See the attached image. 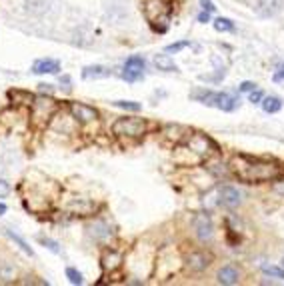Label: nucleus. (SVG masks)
I'll use <instances>...</instances> for the list:
<instances>
[{
  "label": "nucleus",
  "instance_id": "obj_25",
  "mask_svg": "<svg viewBox=\"0 0 284 286\" xmlns=\"http://www.w3.org/2000/svg\"><path fill=\"white\" fill-rule=\"evenodd\" d=\"M248 98H250V102H260V100L264 98V94H262L260 90L254 88V90H250V96H248Z\"/></svg>",
  "mask_w": 284,
  "mask_h": 286
},
{
  "label": "nucleus",
  "instance_id": "obj_5",
  "mask_svg": "<svg viewBox=\"0 0 284 286\" xmlns=\"http://www.w3.org/2000/svg\"><path fill=\"white\" fill-rule=\"evenodd\" d=\"M70 112H72V116L76 120H80V122H92V120L98 118V112L94 110L92 106L82 104V102H72L70 104Z\"/></svg>",
  "mask_w": 284,
  "mask_h": 286
},
{
  "label": "nucleus",
  "instance_id": "obj_10",
  "mask_svg": "<svg viewBox=\"0 0 284 286\" xmlns=\"http://www.w3.org/2000/svg\"><path fill=\"white\" fill-rule=\"evenodd\" d=\"M154 64H156L158 70H164V72H176L178 70V66L174 64V60L170 58L168 54H156L154 56Z\"/></svg>",
  "mask_w": 284,
  "mask_h": 286
},
{
  "label": "nucleus",
  "instance_id": "obj_13",
  "mask_svg": "<svg viewBox=\"0 0 284 286\" xmlns=\"http://www.w3.org/2000/svg\"><path fill=\"white\" fill-rule=\"evenodd\" d=\"M16 278H18V270L14 268L12 264H8V262L0 264V280L2 282H14Z\"/></svg>",
  "mask_w": 284,
  "mask_h": 286
},
{
  "label": "nucleus",
  "instance_id": "obj_18",
  "mask_svg": "<svg viewBox=\"0 0 284 286\" xmlns=\"http://www.w3.org/2000/svg\"><path fill=\"white\" fill-rule=\"evenodd\" d=\"M6 234H8V236H10V238H12V240L18 244V246H20V248H22V250H24L28 256H32V254H34V252H32V248H30V246L26 244V240H22L20 236H18V234H14V232H10V230H6Z\"/></svg>",
  "mask_w": 284,
  "mask_h": 286
},
{
  "label": "nucleus",
  "instance_id": "obj_3",
  "mask_svg": "<svg viewBox=\"0 0 284 286\" xmlns=\"http://www.w3.org/2000/svg\"><path fill=\"white\" fill-rule=\"evenodd\" d=\"M242 202V192L236 186H220L218 188V204L226 206V208H236Z\"/></svg>",
  "mask_w": 284,
  "mask_h": 286
},
{
  "label": "nucleus",
  "instance_id": "obj_27",
  "mask_svg": "<svg viewBox=\"0 0 284 286\" xmlns=\"http://www.w3.org/2000/svg\"><path fill=\"white\" fill-rule=\"evenodd\" d=\"M200 4H202V8L206 10V12H212L216 6L212 4V0H200Z\"/></svg>",
  "mask_w": 284,
  "mask_h": 286
},
{
  "label": "nucleus",
  "instance_id": "obj_29",
  "mask_svg": "<svg viewBox=\"0 0 284 286\" xmlns=\"http://www.w3.org/2000/svg\"><path fill=\"white\" fill-rule=\"evenodd\" d=\"M208 20H210V12L204 10V12L198 14V22H208Z\"/></svg>",
  "mask_w": 284,
  "mask_h": 286
},
{
  "label": "nucleus",
  "instance_id": "obj_12",
  "mask_svg": "<svg viewBox=\"0 0 284 286\" xmlns=\"http://www.w3.org/2000/svg\"><path fill=\"white\" fill-rule=\"evenodd\" d=\"M108 74H110L108 68L96 64V66H86L82 70V78H86V80H90V78H104V76H108Z\"/></svg>",
  "mask_w": 284,
  "mask_h": 286
},
{
  "label": "nucleus",
  "instance_id": "obj_1",
  "mask_svg": "<svg viewBox=\"0 0 284 286\" xmlns=\"http://www.w3.org/2000/svg\"><path fill=\"white\" fill-rule=\"evenodd\" d=\"M232 168L236 176L246 182H264V180H272L280 174V168L276 164L252 160L248 156H236L232 160Z\"/></svg>",
  "mask_w": 284,
  "mask_h": 286
},
{
  "label": "nucleus",
  "instance_id": "obj_30",
  "mask_svg": "<svg viewBox=\"0 0 284 286\" xmlns=\"http://www.w3.org/2000/svg\"><path fill=\"white\" fill-rule=\"evenodd\" d=\"M276 192H280V194H284V180H280V182H274V186H272Z\"/></svg>",
  "mask_w": 284,
  "mask_h": 286
},
{
  "label": "nucleus",
  "instance_id": "obj_20",
  "mask_svg": "<svg viewBox=\"0 0 284 286\" xmlns=\"http://www.w3.org/2000/svg\"><path fill=\"white\" fill-rule=\"evenodd\" d=\"M66 276H68L70 284H82V282H84L82 274H80L76 268H66Z\"/></svg>",
  "mask_w": 284,
  "mask_h": 286
},
{
  "label": "nucleus",
  "instance_id": "obj_14",
  "mask_svg": "<svg viewBox=\"0 0 284 286\" xmlns=\"http://www.w3.org/2000/svg\"><path fill=\"white\" fill-rule=\"evenodd\" d=\"M260 104H262L264 112H268V114H274V112H278L282 108V100L278 96H264Z\"/></svg>",
  "mask_w": 284,
  "mask_h": 286
},
{
  "label": "nucleus",
  "instance_id": "obj_4",
  "mask_svg": "<svg viewBox=\"0 0 284 286\" xmlns=\"http://www.w3.org/2000/svg\"><path fill=\"white\" fill-rule=\"evenodd\" d=\"M194 230H196V236L202 242L212 240V236H214V224H212L210 216H208V214H196L194 216Z\"/></svg>",
  "mask_w": 284,
  "mask_h": 286
},
{
  "label": "nucleus",
  "instance_id": "obj_21",
  "mask_svg": "<svg viewBox=\"0 0 284 286\" xmlns=\"http://www.w3.org/2000/svg\"><path fill=\"white\" fill-rule=\"evenodd\" d=\"M114 104H116L118 108L132 110V112H138V110H140V104H138V102H132V100H116Z\"/></svg>",
  "mask_w": 284,
  "mask_h": 286
},
{
  "label": "nucleus",
  "instance_id": "obj_8",
  "mask_svg": "<svg viewBox=\"0 0 284 286\" xmlns=\"http://www.w3.org/2000/svg\"><path fill=\"white\" fill-rule=\"evenodd\" d=\"M284 0H258L256 4V14L262 18H270L282 10Z\"/></svg>",
  "mask_w": 284,
  "mask_h": 286
},
{
  "label": "nucleus",
  "instance_id": "obj_15",
  "mask_svg": "<svg viewBox=\"0 0 284 286\" xmlns=\"http://www.w3.org/2000/svg\"><path fill=\"white\" fill-rule=\"evenodd\" d=\"M124 66H126V68H132V70H140V72H144L146 62H144L142 56H130V58L124 62Z\"/></svg>",
  "mask_w": 284,
  "mask_h": 286
},
{
  "label": "nucleus",
  "instance_id": "obj_28",
  "mask_svg": "<svg viewBox=\"0 0 284 286\" xmlns=\"http://www.w3.org/2000/svg\"><path fill=\"white\" fill-rule=\"evenodd\" d=\"M272 78H274L276 82L284 80V64H280V66H278V72H274V76H272Z\"/></svg>",
  "mask_w": 284,
  "mask_h": 286
},
{
  "label": "nucleus",
  "instance_id": "obj_24",
  "mask_svg": "<svg viewBox=\"0 0 284 286\" xmlns=\"http://www.w3.org/2000/svg\"><path fill=\"white\" fill-rule=\"evenodd\" d=\"M10 194V184L6 180H0V198H4Z\"/></svg>",
  "mask_w": 284,
  "mask_h": 286
},
{
  "label": "nucleus",
  "instance_id": "obj_32",
  "mask_svg": "<svg viewBox=\"0 0 284 286\" xmlns=\"http://www.w3.org/2000/svg\"><path fill=\"white\" fill-rule=\"evenodd\" d=\"M282 266H284V256H282Z\"/></svg>",
  "mask_w": 284,
  "mask_h": 286
},
{
  "label": "nucleus",
  "instance_id": "obj_19",
  "mask_svg": "<svg viewBox=\"0 0 284 286\" xmlns=\"http://www.w3.org/2000/svg\"><path fill=\"white\" fill-rule=\"evenodd\" d=\"M262 272L266 276H274V278H284V270L278 266H262Z\"/></svg>",
  "mask_w": 284,
  "mask_h": 286
},
{
  "label": "nucleus",
  "instance_id": "obj_22",
  "mask_svg": "<svg viewBox=\"0 0 284 286\" xmlns=\"http://www.w3.org/2000/svg\"><path fill=\"white\" fill-rule=\"evenodd\" d=\"M38 240H40V242H42V244L46 246V248H48V250H52L54 254H58V252H60V248H58V244H56L54 240H50V238H42V236H40Z\"/></svg>",
  "mask_w": 284,
  "mask_h": 286
},
{
  "label": "nucleus",
  "instance_id": "obj_6",
  "mask_svg": "<svg viewBox=\"0 0 284 286\" xmlns=\"http://www.w3.org/2000/svg\"><path fill=\"white\" fill-rule=\"evenodd\" d=\"M238 280H240V270L236 268L234 264H226L216 272V282L218 284L232 286V284H238Z\"/></svg>",
  "mask_w": 284,
  "mask_h": 286
},
{
  "label": "nucleus",
  "instance_id": "obj_23",
  "mask_svg": "<svg viewBox=\"0 0 284 286\" xmlns=\"http://www.w3.org/2000/svg\"><path fill=\"white\" fill-rule=\"evenodd\" d=\"M186 46H190V42H176V44H170V46H166V52H178V50H182V48H186Z\"/></svg>",
  "mask_w": 284,
  "mask_h": 286
},
{
  "label": "nucleus",
  "instance_id": "obj_2",
  "mask_svg": "<svg viewBox=\"0 0 284 286\" xmlns=\"http://www.w3.org/2000/svg\"><path fill=\"white\" fill-rule=\"evenodd\" d=\"M146 130V122L140 118H118L114 124H112V132L120 136H142Z\"/></svg>",
  "mask_w": 284,
  "mask_h": 286
},
{
  "label": "nucleus",
  "instance_id": "obj_9",
  "mask_svg": "<svg viewBox=\"0 0 284 286\" xmlns=\"http://www.w3.org/2000/svg\"><path fill=\"white\" fill-rule=\"evenodd\" d=\"M58 70H60V62L52 60V58H42V60H36L32 64L34 74H56Z\"/></svg>",
  "mask_w": 284,
  "mask_h": 286
},
{
  "label": "nucleus",
  "instance_id": "obj_31",
  "mask_svg": "<svg viewBox=\"0 0 284 286\" xmlns=\"http://www.w3.org/2000/svg\"><path fill=\"white\" fill-rule=\"evenodd\" d=\"M6 212V204H2V202H0V216H2Z\"/></svg>",
  "mask_w": 284,
  "mask_h": 286
},
{
  "label": "nucleus",
  "instance_id": "obj_17",
  "mask_svg": "<svg viewBox=\"0 0 284 286\" xmlns=\"http://www.w3.org/2000/svg\"><path fill=\"white\" fill-rule=\"evenodd\" d=\"M142 76H144V72H140V70H132V68H126V66L122 70V78L126 82H136V80L142 78Z\"/></svg>",
  "mask_w": 284,
  "mask_h": 286
},
{
  "label": "nucleus",
  "instance_id": "obj_16",
  "mask_svg": "<svg viewBox=\"0 0 284 286\" xmlns=\"http://www.w3.org/2000/svg\"><path fill=\"white\" fill-rule=\"evenodd\" d=\"M214 28L218 30V32H232L234 30V24H232V20L230 18H216L214 20Z\"/></svg>",
  "mask_w": 284,
  "mask_h": 286
},
{
  "label": "nucleus",
  "instance_id": "obj_7",
  "mask_svg": "<svg viewBox=\"0 0 284 286\" xmlns=\"http://www.w3.org/2000/svg\"><path fill=\"white\" fill-rule=\"evenodd\" d=\"M208 264H210V256H208L204 250H196V252H190L186 256V266L194 272H202Z\"/></svg>",
  "mask_w": 284,
  "mask_h": 286
},
{
  "label": "nucleus",
  "instance_id": "obj_26",
  "mask_svg": "<svg viewBox=\"0 0 284 286\" xmlns=\"http://www.w3.org/2000/svg\"><path fill=\"white\" fill-rule=\"evenodd\" d=\"M254 88H256V84H254V82H248V80L240 84V92H250V90H254Z\"/></svg>",
  "mask_w": 284,
  "mask_h": 286
},
{
  "label": "nucleus",
  "instance_id": "obj_11",
  "mask_svg": "<svg viewBox=\"0 0 284 286\" xmlns=\"http://www.w3.org/2000/svg\"><path fill=\"white\" fill-rule=\"evenodd\" d=\"M90 232H92L94 238H98V240H106V238L112 234V232H110V226H108L106 222H102V220L94 222V224L90 226Z\"/></svg>",
  "mask_w": 284,
  "mask_h": 286
}]
</instances>
